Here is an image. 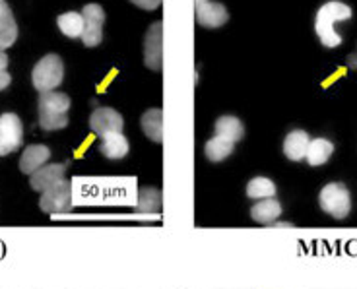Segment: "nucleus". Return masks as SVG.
I'll return each mask as SVG.
<instances>
[{"label": "nucleus", "instance_id": "20", "mask_svg": "<svg viewBox=\"0 0 357 289\" xmlns=\"http://www.w3.org/2000/svg\"><path fill=\"white\" fill-rule=\"evenodd\" d=\"M233 142L229 140H225L222 136H214V138H210L204 146V154L206 157L210 159V162L220 163L223 159H227L229 155L233 154Z\"/></svg>", "mask_w": 357, "mask_h": 289}, {"label": "nucleus", "instance_id": "21", "mask_svg": "<svg viewBox=\"0 0 357 289\" xmlns=\"http://www.w3.org/2000/svg\"><path fill=\"white\" fill-rule=\"evenodd\" d=\"M247 196L252 200H266L276 196V185L274 181H270L268 177H255L250 179L247 185Z\"/></svg>", "mask_w": 357, "mask_h": 289}, {"label": "nucleus", "instance_id": "2", "mask_svg": "<svg viewBox=\"0 0 357 289\" xmlns=\"http://www.w3.org/2000/svg\"><path fill=\"white\" fill-rule=\"evenodd\" d=\"M70 97L61 91H47L39 95V127L43 130H61L68 127Z\"/></svg>", "mask_w": 357, "mask_h": 289}, {"label": "nucleus", "instance_id": "4", "mask_svg": "<svg viewBox=\"0 0 357 289\" xmlns=\"http://www.w3.org/2000/svg\"><path fill=\"white\" fill-rule=\"evenodd\" d=\"M321 208L332 216L334 219H344L348 217L349 210H351V196L349 190L342 185V182H328L324 189L321 190Z\"/></svg>", "mask_w": 357, "mask_h": 289}, {"label": "nucleus", "instance_id": "25", "mask_svg": "<svg viewBox=\"0 0 357 289\" xmlns=\"http://www.w3.org/2000/svg\"><path fill=\"white\" fill-rule=\"evenodd\" d=\"M10 81H12V76L6 70H0V91L6 90L10 86Z\"/></svg>", "mask_w": 357, "mask_h": 289}, {"label": "nucleus", "instance_id": "11", "mask_svg": "<svg viewBox=\"0 0 357 289\" xmlns=\"http://www.w3.org/2000/svg\"><path fill=\"white\" fill-rule=\"evenodd\" d=\"M64 173H66V163L43 165L41 169H37V171L31 175L29 185H31V189L37 190V192H45L47 189L54 187L56 182L64 181Z\"/></svg>", "mask_w": 357, "mask_h": 289}, {"label": "nucleus", "instance_id": "22", "mask_svg": "<svg viewBox=\"0 0 357 289\" xmlns=\"http://www.w3.org/2000/svg\"><path fill=\"white\" fill-rule=\"evenodd\" d=\"M59 29L63 31L66 37H82L84 33V16L78 14V12H66V14H61L59 19Z\"/></svg>", "mask_w": 357, "mask_h": 289}, {"label": "nucleus", "instance_id": "18", "mask_svg": "<svg viewBox=\"0 0 357 289\" xmlns=\"http://www.w3.org/2000/svg\"><path fill=\"white\" fill-rule=\"evenodd\" d=\"M215 136H222L225 140H229L233 144H237L245 136V127L237 117L225 115L215 120Z\"/></svg>", "mask_w": 357, "mask_h": 289}, {"label": "nucleus", "instance_id": "15", "mask_svg": "<svg viewBox=\"0 0 357 289\" xmlns=\"http://www.w3.org/2000/svg\"><path fill=\"white\" fill-rule=\"evenodd\" d=\"M282 216V204L276 198L259 200L252 208H250V217L262 224V226H272L274 221H278V217Z\"/></svg>", "mask_w": 357, "mask_h": 289}, {"label": "nucleus", "instance_id": "8", "mask_svg": "<svg viewBox=\"0 0 357 289\" xmlns=\"http://www.w3.org/2000/svg\"><path fill=\"white\" fill-rule=\"evenodd\" d=\"M123 127H125L123 115L111 107L96 109L89 117V128L99 138H105V136L115 134V132H123Z\"/></svg>", "mask_w": 357, "mask_h": 289}, {"label": "nucleus", "instance_id": "10", "mask_svg": "<svg viewBox=\"0 0 357 289\" xmlns=\"http://www.w3.org/2000/svg\"><path fill=\"white\" fill-rule=\"evenodd\" d=\"M195 8H197L198 24L202 27H220L229 19V12L220 2L195 0Z\"/></svg>", "mask_w": 357, "mask_h": 289}, {"label": "nucleus", "instance_id": "12", "mask_svg": "<svg viewBox=\"0 0 357 289\" xmlns=\"http://www.w3.org/2000/svg\"><path fill=\"white\" fill-rule=\"evenodd\" d=\"M51 159V150L43 144H31L24 150V154L20 157V171L26 175H33L37 169H41L45 163Z\"/></svg>", "mask_w": 357, "mask_h": 289}, {"label": "nucleus", "instance_id": "16", "mask_svg": "<svg viewBox=\"0 0 357 289\" xmlns=\"http://www.w3.org/2000/svg\"><path fill=\"white\" fill-rule=\"evenodd\" d=\"M128 150H130L128 140L121 132L101 138V144H99V152L105 155L107 159H123L128 154Z\"/></svg>", "mask_w": 357, "mask_h": 289}, {"label": "nucleus", "instance_id": "24", "mask_svg": "<svg viewBox=\"0 0 357 289\" xmlns=\"http://www.w3.org/2000/svg\"><path fill=\"white\" fill-rule=\"evenodd\" d=\"M130 2L136 4L138 8L148 10V12H152V10H155L161 4V0H130Z\"/></svg>", "mask_w": 357, "mask_h": 289}, {"label": "nucleus", "instance_id": "3", "mask_svg": "<svg viewBox=\"0 0 357 289\" xmlns=\"http://www.w3.org/2000/svg\"><path fill=\"white\" fill-rule=\"evenodd\" d=\"M64 78V64L59 54H47L39 63L33 66L31 72V81L33 88L39 93H47V91H54V88L61 86Z\"/></svg>", "mask_w": 357, "mask_h": 289}, {"label": "nucleus", "instance_id": "1", "mask_svg": "<svg viewBox=\"0 0 357 289\" xmlns=\"http://www.w3.org/2000/svg\"><path fill=\"white\" fill-rule=\"evenodd\" d=\"M351 18V8L344 2H326L324 6H321L319 14H317V19H314V31L321 39V43L328 49H334L342 43V37L336 33L334 29V24L338 22H346V19Z\"/></svg>", "mask_w": 357, "mask_h": 289}, {"label": "nucleus", "instance_id": "13", "mask_svg": "<svg viewBox=\"0 0 357 289\" xmlns=\"http://www.w3.org/2000/svg\"><path fill=\"white\" fill-rule=\"evenodd\" d=\"M18 37V26L12 16V10L6 4V0H0V49H8L14 45Z\"/></svg>", "mask_w": 357, "mask_h": 289}, {"label": "nucleus", "instance_id": "17", "mask_svg": "<svg viewBox=\"0 0 357 289\" xmlns=\"http://www.w3.org/2000/svg\"><path fill=\"white\" fill-rule=\"evenodd\" d=\"M332 154H334V144H332L331 140H326V138H314V140L309 142L305 159L312 167H319V165H324V163L328 162Z\"/></svg>", "mask_w": 357, "mask_h": 289}, {"label": "nucleus", "instance_id": "5", "mask_svg": "<svg viewBox=\"0 0 357 289\" xmlns=\"http://www.w3.org/2000/svg\"><path fill=\"white\" fill-rule=\"evenodd\" d=\"M39 206L47 214H66L70 212L74 206V198H72V185L66 179L61 182H56L54 187L47 189L41 192V200H39Z\"/></svg>", "mask_w": 357, "mask_h": 289}, {"label": "nucleus", "instance_id": "9", "mask_svg": "<svg viewBox=\"0 0 357 289\" xmlns=\"http://www.w3.org/2000/svg\"><path fill=\"white\" fill-rule=\"evenodd\" d=\"M163 61V24L155 22L144 37V64L150 70H160Z\"/></svg>", "mask_w": 357, "mask_h": 289}, {"label": "nucleus", "instance_id": "19", "mask_svg": "<svg viewBox=\"0 0 357 289\" xmlns=\"http://www.w3.org/2000/svg\"><path fill=\"white\" fill-rule=\"evenodd\" d=\"M144 134L148 136L152 142H163V111L161 109H150L146 111L140 118Z\"/></svg>", "mask_w": 357, "mask_h": 289}, {"label": "nucleus", "instance_id": "6", "mask_svg": "<svg viewBox=\"0 0 357 289\" xmlns=\"http://www.w3.org/2000/svg\"><path fill=\"white\" fill-rule=\"evenodd\" d=\"M24 140V127L16 113H4L0 117V155L20 150Z\"/></svg>", "mask_w": 357, "mask_h": 289}, {"label": "nucleus", "instance_id": "14", "mask_svg": "<svg viewBox=\"0 0 357 289\" xmlns=\"http://www.w3.org/2000/svg\"><path fill=\"white\" fill-rule=\"evenodd\" d=\"M309 142H311V138L305 130H291L284 140V154H286L287 159H291V162L305 159Z\"/></svg>", "mask_w": 357, "mask_h": 289}, {"label": "nucleus", "instance_id": "26", "mask_svg": "<svg viewBox=\"0 0 357 289\" xmlns=\"http://www.w3.org/2000/svg\"><path fill=\"white\" fill-rule=\"evenodd\" d=\"M6 68H8V54L0 49V70H6Z\"/></svg>", "mask_w": 357, "mask_h": 289}, {"label": "nucleus", "instance_id": "7", "mask_svg": "<svg viewBox=\"0 0 357 289\" xmlns=\"http://www.w3.org/2000/svg\"><path fill=\"white\" fill-rule=\"evenodd\" d=\"M84 16V33L82 41L86 47H98L103 41V22L105 12L99 4H86L82 10Z\"/></svg>", "mask_w": 357, "mask_h": 289}, {"label": "nucleus", "instance_id": "23", "mask_svg": "<svg viewBox=\"0 0 357 289\" xmlns=\"http://www.w3.org/2000/svg\"><path fill=\"white\" fill-rule=\"evenodd\" d=\"M138 212H158L161 208V192L153 187H142L138 190V200H136Z\"/></svg>", "mask_w": 357, "mask_h": 289}]
</instances>
